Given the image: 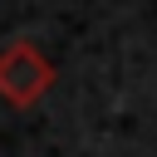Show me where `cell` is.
<instances>
[{
    "mask_svg": "<svg viewBox=\"0 0 157 157\" xmlns=\"http://www.w3.org/2000/svg\"><path fill=\"white\" fill-rule=\"evenodd\" d=\"M49 88H54V64H49L29 39H15V44L0 49V98H5V103L29 108V103H39Z\"/></svg>",
    "mask_w": 157,
    "mask_h": 157,
    "instance_id": "obj_1",
    "label": "cell"
}]
</instances>
